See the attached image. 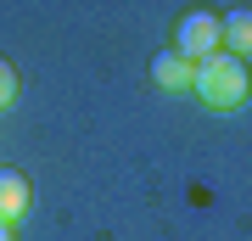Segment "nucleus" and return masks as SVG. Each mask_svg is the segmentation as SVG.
I'll list each match as a JSON object with an SVG mask.
<instances>
[{
  "label": "nucleus",
  "mask_w": 252,
  "mask_h": 241,
  "mask_svg": "<svg viewBox=\"0 0 252 241\" xmlns=\"http://www.w3.org/2000/svg\"><path fill=\"white\" fill-rule=\"evenodd\" d=\"M190 90H196V101H202L207 112H235V107L247 101V90H252L247 62H241V56H230V51L202 56L196 73H190Z\"/></svg>",
  "instance_id": "nucleus-1"
},
{
  "label": "nucleus",
  "mask_w": 252,
  "mask_h": 241,
  "mask_svg": "<svg viewBox=\"0 0 252 241\" xmlns=\"http://www.w3.org/2000/svg\"><path fill=\"white\" fill-rule=\"evenodd\" d=\"M174 51L185 56V62H202V56L224 51V17L219 11H185L180 23H174Z\"/></svg>",
  "instance_id": "nucleus-2"
},
{
  "label": "nucleus",
  "mask_w": 252,
  "mask_h": 241,
  "mask_svg": "<svg viewBox=\"0 0 252 241\" xmlns=\"http://www.w3.org/2000/svg\"><path fill=\"white\" fill-rule=\"evenodd\" d=\"M28 202H34V197H28V179H23L17 169H0V219L17 224V219L28 213Z\"/></svg>",
  "instance_id": "nucleus-3"
},
{
  "label": "nucleus",
  "mask_w": 252,
  "mask_h": 241,
  "mask_svg": "<svg viewBox=\"0 0 252 241\" xmlns=\"http://www.w3.org/2000/svg\"><path fill=\"white\" fill-rule=\"evenodd\" d=\"M190 73H196V62H185L180 51H162L157 62H152V79L162 90H190Z\"/></svg>",
  "instance_id": "nucleus-4"
},
{
  "label": "nucleus",
  "mask_w": 252,
  "mask_h": 241,
  "mask_svg": "<svg viewBox=\"0 0 252 241\" xmlns=\"http://www.w3.org/2000/svg\"><path fill=\"white\" fill-rule=\"evenodd\" d=\"M224 51L230 56H252V11H224Z\"/></svg>",
  "instance_id": "nucleus-5"
},
{
  "label": "nucleus",
  "mask_w": 252,
  "mask_h": 241,
  "mask_svg": "<svg viewBox=\"0 0 252 241\" xmlns=\"http://www.w3.org/2000/svg\"><path fill=\"white\" fill-rule=\"evenodd\" d=\"M11 101H17V68H11L6 56H0V112H6Z\"/></svg>",
  "instance_id": "nucleus-6"
},
{
  "label": "nucleus",
  "mask_w": 252,
  "mask_h": 241,
  "mask_svg": "<svg viewBox=\"0 0 252 241\" xmlns=\"http://www.w3.org/2000/svg\"><path fill=\"white\" fill-rule=\"evenodd\" d=\"M0 241H17V230H11V224H6V219H0Z\"/></svg>",
  "instance_id": "nucleus-7"
}]
</instances>
